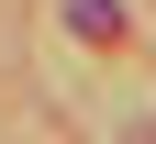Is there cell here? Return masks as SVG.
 I'll return each instance as SVG.
<instances>
[{"label": "cell", "instance_id": "cell-1", "mask_svg": "<svg viewBox=\"0 0 156 144\" xmlns=\"http://www.w3.org/2000/svg\"><path fill=\"white\" fill-rule=\"evenodd\" d=\"M67 22L89 33V45H123V0H67Z\"/></svg>", "mask_w": 156, "mask_h": 144}]
</instances>
